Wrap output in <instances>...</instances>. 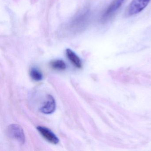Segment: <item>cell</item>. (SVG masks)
<instances>
[{
	"label": "cell",
	"mask_w": 151,
	"mask_h": 151,
	"mask_svg": "<svg viewBox=\"0 0 151 151\" xmlns=\"http://www.w3.org/2000/svg\"><path fill=\"white\" fill-rule=\"evenodd\" d=\"M151 0H132L125 11V15L131 17L142 12L149 4Z\"/></svg>",
	"instance_id": "obj_1"
},
{
	"label": "cell",
	"mask_w": 151,
	"mask_h": 151,
	"mask_svg": "<svg viewBox=\"0 0 151 151\" xmlns=\"http://www.w3.org/2000/svg\"><path fill=\"white\" fill-rule=\"evenodd\" d=\"M8 133L10 137L21 144L25 143V137L22 128L19 124H12L8 128Z\"/></svg>",
	"instance_id": "obj_2"
},
{
	"label": "cell",
	"mask_w": 151,
	"mask_h": 151,
	"mask_svg": "<svg viewBox=\"0 0 151 151\" xmlns=\"http://www.w3.org/2000/svg\"><path fill=\"white\" fill-rule=\"evenodd\" d=\"M51 67L56 70H64L67 68L66 63L62 60H55L50 63Z\"/></svg>",
	"instance_id": "obj_7"
},
{
	"label": "cell",
	"mask_w": 151,
	"mask_h": 151,
	"mask_svg": "<svg viewBox=\"0 0 151 151\" xmlns=\"http://www.w3.org/2000/svg\"><path fill=\"white\" fill-rule=\"evenodd\" d=\"M30 76L33 80L39 81L43 79V74L41 71L36 68H32L30 70Z\"/></svg>",
	"instance_id": "obj_8"
},
{
	"label": "cell",
	"mask_w": 151,
	"mask_h": 151,
	"mask_svg": "<svg viewBox=\"0 0 151 151\" xmlns=\"http://www.w3.org/2000/svg\"><path fill=\"white\" fill-rule=\"evenodd\" d=\"M124 0H113L106 9L104 11L101 17L102 22L108 21L118 11L123 4Z\"/></svg>",
	"instance_id": "obj_3"
},
{
	"label": "cell",
	"mask_w": 151,
	"mask_h": 151,
	"mask_svg": "<svg viewBox=\"0 0 151 151\" xmlns=\"http://www.w3.org/2000/svg\"><path fill=\"white\" fill-rule=\"evenodd\" d=\"M66 55L68 59L72 64L78 68L82 67V62L78 56L70 49H67L66 51Z\"/></svg>",
	"instance_id": "obj_6"
},
{
	"label": "cell",
	"mask_w": 151,
	"mask_h": 151,
	"mask_svg": "<svg viewBox=\"0 0 151 151\" xmlns=\"http://www.w3.org/2000/svg\"><path fill=\"white\" fill-rule=\"evenodd\" d=\"M37 129L39 132L48 142L56 145L59 142V139L57 136L48 128L43 126H38Z\"/></svg>",
	"instance_id": "obj_4"
},
{
	"label": "cell",
	"mask_w": 151,
	"mask_h": 151,
	"mask_svg": "<svg viewBox=\"0 0 151 151\" xmlns=\"http://www.w3.org/2000/svg\"><path fill=\"white\" fill-rule=\"evenodd\" d=\"M56 103L53 97L51 95H48L46 101L44 106L40 108V110L42 113L47 114H52L55 110Z\"/></svg>",
	"instance_id": "obj_5"
}]
</instances>
